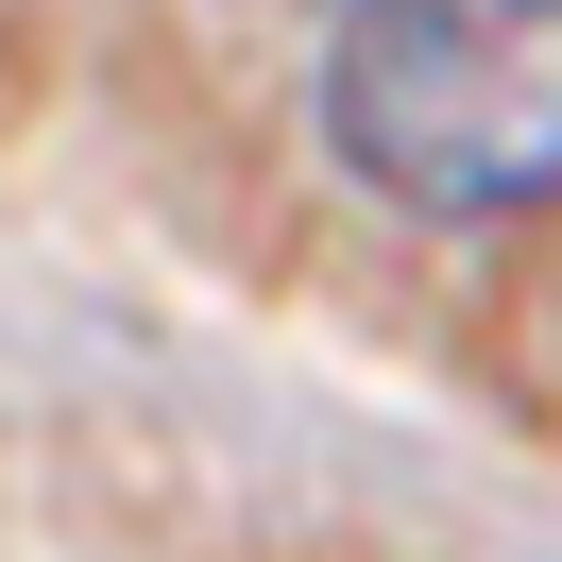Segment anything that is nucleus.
<instances>
[{
  "label": "nucleus",
  "instance_id": "obj_1",
  "mask_svg": "<svg viewBox=\"0 0 562 562\" xmlns=\"http://www.w3.org/2000/svg\"><path fill=\"white\" fill-rule=\"evenodd\" d=\"M324 154L409 222H512L562 188V0H341Z\"/></svg>",
  "mask_w": 562,
  "mask_h": 562
}]
</instances>
